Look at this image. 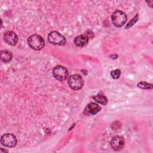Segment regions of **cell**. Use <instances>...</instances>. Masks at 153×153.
<instances>
[{"mask_svg":"<svg viewBox=\"0 0 153 153\" xmlns=\"http://www.w3.org/2000/svg\"><path fill=\"white\" fill-rule=\"evenodd\" d=\"M1 142L4 146L8 148H13L17 144V139L13 134L5 133L1 136Z\"/></svg>","mask_w":153,"mask_h":153,"instance_id":"6","label":"cell"},{"mask_svg":"<svg viewBox=\"0 0 153 153\" xmlns=\"http://www.w3.org/2000/svg\"><path fill=\"white\" fill-rule=\"evenodd\" d=\"M111 75L113 79H118L121 75V71L118 69L113 70L111 72Z\"/></svg>","mask_w":153,"mask_h":153,"instance_id":"14","label":"cell"},{"mask_svg":"<svg viewBox=\"0 0 153 153\" xmlns=\"http://www.w3.org/2000/svg\"><path fill=\"white\" fill-rule=\"evenodd\" d=\"M125 145V140L123 137L115 136L113 137L111 141V146L112 148L117 151L121 150Z\"/></svg>","mask_w":153,"mask_h":153,"instance_id":"7","label":"cell"},{"mask_svg":"<svg viewBox=\"0 0 153 153\" xmlns=\"http://www.w3.org/2000/svg\"><path fill=\"white\" fill-rule=\"evenodd\" d=\"M101 109V107L97 103L91 102L88 103L84 111V114L85 115H95Z\"/></svg>","mask_w":153,"mask_h":153,"instance_id":"9","label":"cell"},{"mask_svg":"<svg viewBox=\"0 0 153 153\" xmlns=\"http://www.w3.org/2000/svg\"><path fill=\"white\" fill-rule=\"evenodd\" d=\"M13 58V55L11 52L7 50H2L1 53V59L4 63L10 62Z\"/></svg>","mask_w":153,"mask_h":153,"instance_id":"12","label":"cell"},{"mask_svg":"<svg viewBox=\"0 0 153 153\" xmlns=\"http://www.w3.org/2000/svg\"><path fill=\"white\" fill-rule=\"evenodd\" d=\"M93 99L97 103L103 105H106L108 103L107 97L102 92H99L97 95L94 96Z\"/></svg>","mask_w":153,"mask_h":153,"instance_id":"11","label":"cell"},{"mask_svg":"<svg viewBox=\"0 0 153 153\" xmlns=\"http://www.w3.org/2000/svg\"><path fill=\"white\" fill-rule=\"evenodd\" d=\"M53 76L57 81H63L68 76V71L64 66L57 65L53 70Z\"/></svg>","mask_w":153,"mask_h":153,"instance_id":"5","label":"cell"},{"mask_svg":"<svg viewBox=\"0 0 153 153\" xmlns=\"http://www.w3.org/2000/svg\"><path fill=\"white\" fill-rule=\"evenodd\" d=\"M138 19H139V14H137L131 19V20L127 25V26H126V29H128V28L131 27V26L138 20Z\"/></svg>","mask_w":153,"mask_h":153,"instance_id":"15","label":"cell"},{"mask_svg":"<svg viewBox=\"0 0 153 153\" xmlns=\"http://www.w3.org/2000/svg\"><path fill=\"white\" fill-rule=\"evenodd\" d=\"M88 39H89V38H88V36L84 33V34L76 36L74 39V41L75 45L76 47L82 48V47L85 46L88 44Z\"/></svg>","mask_w":153,"mask_h":153,"instance_id":"10","label":"cell"},{"mask_svg":"<svg viewBox=\"0 0 153 153\" xmlns=\"http://www.w3.org/2000/svg\"><path fill=\"white\" fill-rule=\"evenodd\" d=\"M137 86L143 89H151L153 87V85L152 84L148 83L145 81H141L137 84Z\"/></svg>","mask_w":153,"mask_h":153,"instance_id":"13","label":"cell"},{"mask_svg":"<svg viewBox=\"0 0 153 153\" xmlns=\"http://www.w3.org/2000/svg\"><path fill=\"white\" fill-rule=\"evenodd\" d=\"M127 15L120 10L114 12L111 16V21L113 25L118 27L123 26L127 21Z\"/></svg>","mask_w":153,"mask_h":153,"instance_id":"2","label":"cell"},{"mask_svg":"<svg viewBox=\"0 0 153 153\" xmlns=\"http://www.w3.org/2000/svg\"><path fill=\"white\" fill-rule=\"evenodd\" d=\"M4 39L7 44L11 45H15L18 41V37L15 32L7 31L4 34Z\"/></svg>","mask_w":153,"mask_h":153,"instance_id":"8","label":"cell"},{"mask_svg":"<svg viewBox=\"0 0 153 153\" xmlns=\"http://www.w3.org/2000/svg\"><path fill=\"white\" fill-rule=\"evenodd\" d=\"M68 83L72 89L78 90L82 87L84 85V80L80 75L74 74L68 78Z\"/></svg>","mask_w":153,"mask_h":153,"instance_id":"3","label":"cell"},{"mask_svg":"<svg viewBox=\"0 0 153 153\" xmlns=\"http://www.w3.org/2000/svg\"><path fill=\"white\" fill-rule=\"evenodd\" d=\"M27 43L29 46L35 50H39L44 48L45 42L44 39L39 35L33 34L30 35L28 39Z\"/></svg>","mask_w":153,"mask_h":153,"instance_id":"1","label":"cell"},{"mask_svg":"<svg viewBox=\"0 0 153 153\" xmlns=\"http://www.w3.org/2000/svg\"><path fill=\"white\" fill-rule=\"evenodd\" d=\"M48 42L56 45H63L66 43V38L61 33L57 31H52L48 35Z\"/></svg>","mask_w":153,"mask_h":153,"instance_id":"4","label":"cell"}]
</instances>
